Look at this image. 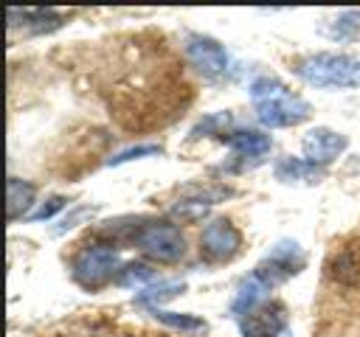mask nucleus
<instances>
[{"mask_svg":"<svg viewBox=\"0 0 360 337\" xmlns=\"http://www.w3.org/2000/svg\"><path fill=\"white\" fill-rule=\"evenodd\" d=\"M68 205V199L65 197H59V194H53V197H48L37 211H31L28 213V222H42V219H51L56 211H62Z\"/></svg>","mask_w":360,"mask_h":337,"instance_id":"23","label":"nucleus"},{"mask_svg":"<svg viewBox=\"0 0 360 337\" xmlns=\"http://www.w3.org/2000/svg\"><path fill=\"white\" fill-rule=\"evenodd\" d=\"M135 247L160 264H174L186 256V236L172 222H149L135 233Z\"/></svg>","mask_w":360,"mask_h":337,"instance_id":"4","label":"nucleus"},{"mask_svg":"<svg viewBox=\"0 0 360 337\" xmlns=\"http://www.w3.org/2000/svg\"><path fill=\"white\" fill-rule=\"evenodd\" d=\"M208 213V205L197 202V199H183L172 208V216H177L180 222H200Z\"/></svg>","mask_w":360,"mask_h":337,"instance_id":"22","label":"nucleus"},{"mask_svg":"<svg viewBox=\"0 0 360 337\" xmlns=\"http://www.w3.org/2000/svg\"><path fill=\"white\" fill-rule=\"evenodd\" d=\"M6 188H8V202H6V216H8V222H14V219H28V208L34 205V194H37V188L31 185V183H25V180H20V177H8V183H6Z\"/></svg>","mask_w":360,"mask_h":337,"instance_id":"12","label":"nucleus"},{"mask_svg":"<svg viewBox=\"0 0 360 337\" xmlns=\"http://www.w3.org/2000/svg\"><path fill=\"white\" fill-rule=\"evenodd\" d=\"M349 146V138L329 129V126H315L304 135L301 140V152H304V160L315 163V166H326L332 163L338 154H343Z\"/></svg>","mask_w":360,"mask_h":337,"instance_id":"9","label":"nucleus"},{"mask_svg":"<svg viewBox=\"0 0 360 337\" xmlns=\"http://www.w3.org/2000/svg\"><path fill=\"white\" fill-rule=\"evenodd\" d=\"M295 76L312 87L323 90H346V87H360V59L352 53H307L295 59L292 65Z\"/></svg>","mask_w":360,"mask_h":337,"instance_id":"2","label":"nucleus"},{"mask_svg":"<svg viewBox=\"0 0 360 337\" xmlns=\"http://www.w3.org/2000/svg\"><path fill=\"white\" fill-rule=\"evenodd\" d=\"M118 247L110 242H96L90 247H82L70 264V275L84 289H98L107 281L118 275Z\"/></svg>","mask_w":360,"mask_h":337,"instance_id":"3","label":"nucleus"},{"mask_svg":"<svg viewBox=\"0 0 360 337\" xmlns=\"http://www.w3.org/2000/svg\"><path fill=\"white\" fill-rule=\"evenodd\" d=\"M183 289H186V284H183V281H158V284H152V286L141 289V292L135 295V303H141V306H152V309H160V303H166V300L177 298Z\"/></svg>","mask_w":360,"mask_h":337,"instance_id":"14","label":"nucleus"},{"mask_svg":"<svg viewBox=\"0 0 360 337\" xmlns=\"http://www.w3.org/2000/svg\"><path fill=\"white\" fill-rule=\"evenodd\" d=\"M301 267H304V253H301V247H298L295 242H290V239H281V242H276V244L270 247V253L256 264L253 275H256L267 289H273V286L284 284L287 278H292L295 272H301Z\"/></svg>","mask_w":360,"mask_h":337,"instance_id":"5","label":"nucleus"},{"mask_svg":"<svg viewBox=\"0 0 360 337\" xmlns=\"http://www.w3.org/2000/svg\"><path fill=\"white\" fill-rule=\"evenodd\" d=\"M186 59L191 62V67L205 76V79H222L231 70V59L228 51L222 48V42H217L214 37L205 34H188L183 42Z\"/></svg>","mask_w":360,"mask_h":337,"instance_id":"6","label":"nucleus"},{"mask_svg":"<svg viewBox=\"0 0 360 337\" xmlns=\"http://www.w3.org/2000/svg\"><path fill=\"white\" fill-rule=\"evenodd\" d=\"M273 171L281 183H301V180L304 183H318L323 177L321 166H315L309 160H301V157H281Z\"/></svg>","mask_w":360,"mask_h":337,"instance_id":"13","label":"nucleus"},{"mask_svg":"<svg viewBox=\"0 0 360 337\" xmlns=\"http://www.w3.org/2000/svg\"><path fill=\"white\" fill-rule=\"evenodd\" d=\"M329 275L335 281H343V284H352L357 275H360V261L354 258L352 250H343V253H335L332 261H329Z\"/></svg>","mask_w":360,"mask_h":337,"instance_id":"17","label":"nucleus"},{"mask_svg":"<svg viewBox=\"0 0 360 337\" xmlns=\"http://www.w3.org/2000/svg\"><path fill=\"white\" fill-rule=\"evenodd\" d=\"M264 292H267V286H264V284L250 272V275L239 284V292H236L233 306H231V309H233V315H239V317H242L245 312H250L253 306H259V303H262V298H264Z\"/></svg>","mask_w":360,"mask_h":337,"instance_id":"15","label":"nucleus"},{"mask_svg":"<svg viewBox=\"0 0 360 337\" xmlns=\"http://www.w3.org/2000/svg\"><path fill=\"white\" fill-rule=\"evenodd\" d=\"M242 247V233L233 227L231 219L219 216V219H211L205 227H202V236H200V253L205 261H214V264H222V261H231Z\"/></svg>","mask_w":360,"mask_h":337,"instance_id":"7","label":"nucleus"},{"mask_svg":"<svg viewBox=\"0 0 360 337\" xmlns=\"http://www.w3.org/2000/svg\"><path fill=\"white\" fill-rule=\"evenodd\" d=\"M160 152H163V149H160V146H155V143H138V146H129V149L118 152L115 157H110V160H107V166H121V163H129V160L155 157V154H160Z\"/></svg>","mask_w":360,"mask_h":337,"instance_id":"21","label":"nucleus"},{"mask_svg":"<svg viewBox=\"0 0 360 337\" xmlns=\"http://www.w3.org/2000/svg\"><path fill=\"white\" fill-rule=\"evenodd\" d=\"M8 20H22V22H8V31L14 34L20 25L25 34H48L62 25V17L51 8H8Z\"/></svg>","mask_w":360,"mask_h":337,"instance_id":"11","label":"nucleus"},{"mask_svg":"<svg viewBox=\"0 0 360 337\" xmlns=\"http://www.w3.org/2000/svg\"><path fill=\"white\" fill-rule=\"evenodd\" d=\"M152 315H155V320H160L163 326L177 329V331H183V334H202V331L208 329L202 317L188 315V312H166V309H152Z\"/></svg>","mask_w":360,"mask_h":337,"instance_id":"16","label":"nucleus"},{"mask_svg":"<svg viewBox=\"0 0 360 337\" xmlns=\"http://www.w3.org/2000/svg\"><path fill=\"white\" fill-rule=\"evenodd\" d=\"M149 281H155V270L143 261H132V264L121 267L118 275H115L118 286H141V284H149Z\"/></svg>","mask_w":360,"mask_h":337,"instance_id":"18","label":"nucleus"},{"mask_svg":"<svg viewBox=\"0 0 360 337\" xmlns=\"http://www.w3.org/2000/svg\"><path fill=\"white\" fill-rule=\"evenodd\" d=\"M233 118H231V112H214V115H208V118H202L194 129H191V135H217V138H222V135H228L225 132V126L231 124Z\"/></svg>","mask_w":360,"mask_h":337,"instance_id":"20","label":"nucleus"},{"mask_svg":"<svg viewBox=\"0 0 360 337\" xmlns=\"http://www.w3.org/2000/svg\"><path fill=\"white\" fill-rule=\"evenodd\" d=\"M326 34L332 39H354V37H360V11H343V14H338V20H332V25L326 28Z\"/></svg>","mask_w":360,"mask_h":337,"instance_id":"19","label":"nucleus"},{"mask_svg":"<svg viewBox=\"0 0 360 337\" xmlns=\"http://www.w3.org/2000/svg\"><path fill=\"white\" fill-rule=\"evenodd\" d=\"M287 329V309L281 303H259L239 317L242 337H278Z\"/></svg>","mask_w":360,"mask_h":337,"instance_id":"8","label":"nucleus"},{"mask_svg":"<svg viewBox=\"0 0 360 337\" xmlns=\"http://www.w3.org/2000/svg\"><path fill=\"white\" fill-rule=\"evenodd\" d=\"M219 140L228 143L239 160H253V163H259V160L270 152V138H267L264 132H256V129L228 132V135H222Z\"/></svg>","mask_w":360,"mask_h":337,"instance_id":"10","label":"nucleus"},{"mask_svg":"<svg viewBox=\"0 0 360 337\" xmlns=\"http://www.w3.org/2000/svg\"><path fill=\"white\" fill-rule=\"evenodd\" d=\"M250 101H253L259 124L270 126V129L295 126L312 115L309 101L295 95L284 81H278L273 76H259L250 84Z\"/></svg>","mask_w":360,"mask_h":337,"instance_id":"1","label":"nucleus"}]
</instances>
